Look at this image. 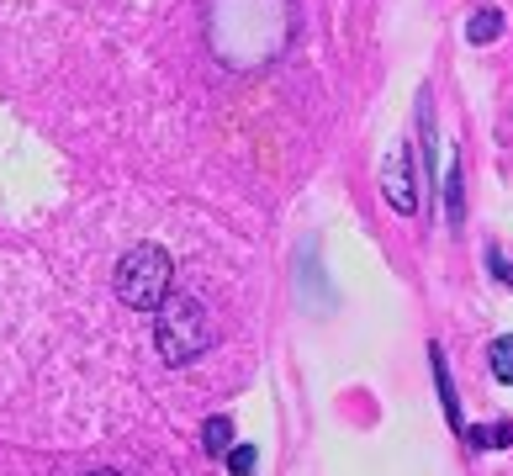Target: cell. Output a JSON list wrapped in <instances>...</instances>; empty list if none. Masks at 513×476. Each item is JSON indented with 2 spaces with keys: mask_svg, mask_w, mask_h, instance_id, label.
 <instances>
[{
  "mask_svg": "<svg viewBox=\"0 0 513 476\" xmlns=\"http://www.w3.org/2000/svg\"><path fill=\"white\" fill-rule=\"evenodd\" d=\"M154 339H159V355L170 360V365H191L207 355V344H212V323L207 313H201V302L186 297V291H170V297L159 302V313H154Z\"/></svg>",
  "mask_w": 513,
  "mask_h": 476,
  "instance_id": "cell-3",
  "label": "cell"
},
{
  "mask_svg": "<svg viewBox=\"0 0 513 476\" xmlns=\"http://www.w3.org/2000/svg\"><path fill=\"white\" fill-rule=\"evenodd\" d=\"M461 170H466L461 159H450V170H445V207H450V228H461V223H466V196H461Z\"/></svg>",
  "mask_w": 513,
  "mask_h": 476,
  "instance_id": "cell-9",
  "label": "cell"
},
{
  "mask_svg": "<svg viewBox=\"0 0 513 476\" xmlns=\"http://www.w3.org/2000/svg\"><path fill=\"white\" fill-rule=\"evenodd\" d=\"M487 270H492V276H498L503 286H513V265L503 260V249H487Z\"/></svg>",
  "mask_w": 513,
  "mask_h": 476,
  "instance_id": "cell-13",
  "label": "cell"
},
{
  "mask_svg": "<svg viewBox=\"0 0 513 476\" xmlns=\"http://www.w3.org/2000/svg\"><path fill=\"white\" fill-rule=\"evenodd\" d=\"M85 476H122V471H85Z\"/></svg>",
  "mask_w": 513,
  "mask_h": 476,
  "instance_id": "cell-14",
  "label": "cell"
},
{
  "mask_svg": "<svg viewBox=\"0 0 513 476\" xmlns=\"http://www.w3.org/2000/svg\"><path fill=\"white\" fill-rule=\"evenodd\" d=\"M112 286H117L122 307H133V313H159V302L175 291V260L159 244H133L117 260Z\"/></svg>",
  "mask_w": 513,
  "mask_h": 476,
  "instance_id": "cell-2",
  "label": "cell"
},
{
  "mask_svg": "<svg viewBox=\"0 0 513 476\" xmlns=\"http://www.w3.org/2000/svg\"><path fill=\"white\" fill-rule=\"evenodd\" d=\"M233 445H238V439H233V418L212 413L207 424H201V450H207V455H228Z\"/></svg>",
  "mask_w": 513,
  "mask_h": 476,
  "instance_id": "cell-7",
  "label": "cell"
},
{
  "mask_svg": "<svg viewBox=\"0 0 513 476\" xmlns=\"http://www.w3.org/2000/svg\"><path fill=\"white\" fill-rule=\"evenodd\" d=\"M487 371H492V381L513 387V339H492V350H487Z\"/></svg>",
  "mask_w": 513,
  "mask_h": 476,
  "instance_id": "cell-11",
  "label": "cell"
},
{
  "mask_svg": "<svg viewBox=\"0 0 513 476\" xmlns=\"http://www.w3.org/2000/svg\"><path fill=\"white\" fill-rule=\"evenodd\" d=\"M254 466H260V450H254V445H233L228 450V471L233 476H254Z\"/></svg>",
  "mask_w": 513,
  "mask_h": 476,
  "instance_id": "cell-12",
  "label": "cell"
},
{
  "mask_svg": "<svg viewBox=\"0 0 513 476\" xmlns=\"http://www.w3.org/2000/svg\"><path fill=\"white\" fill-rule=\"evenodd\" d=\"M466 439H471L476 450H508V445H513V418H498V424H476Z\"/></svg>",
  "mask_w": 513,
  "mask_h": 476,
  "instance_id": "cell-8",
  "label": "cell"
},
{
  "mask_svg": "<svg viewBox=\"0 0 513 476\" xmlns=\"http://www.w3.org/2000/svg\"><path fill=\"white\" fill-rule=\"evenodd\" d=\"M381 196L397 217H418V170L408 143H392V154L381 159Z\"/></svg>",
  "mask_w": 513,
  "mask_h": 476,
  "instance_id": "cell-4",
  "label": "cell"
},
{
  "mask_svg": "<svg viewBox=\"0 0 513 476\" xmlns=\"http://www.w3.org/2000/svg\"><path fill=\"white\" fill-rule=\"evenodd\" d=\"M429 371H434V387H439V408H445V424L455 439H466L471 424H466V413H461V397H455V381H450V360L439 344H429Z\"/></svg>",
  "mask_w": 513,
  "mask_h": 476,
  "instance_id": "cell-6",
  "label": "cell"
},
{
  "mask_svg": "<svg viewBox=\"0 0 513 476\" xmlns=\"http://www.w3.org/2000/svg\"><path fill=\"white\" fill-rule=\"evenodd\" d=\"M212 53L233 69L270 64L291 38V6L286 0H212L207 6Z\"/></svg>",
  "mask_w": 513,
  "mask_h": 476,
  "instance_id": "cell-1",
  "label": "cell"
},
{
  "mask_svg": "<svg viewBox=\"0 0 513 476\" xmlns=\"http://www.w3.org/2000/svg\"><path fill=\"white\" fill-rule=\"evenodd\" d=\"M466 38H471V43H498V38H503V11H492V6L476 11L471 22H466Z\"/></svg>",
  "mask_w": 513,
  "mask_h": 476,
  "instance_id": "cell-10",
  "label": "cell"
},
{
  "mask_svg": "<svg viewBox=\"0 0 513 476\" xmlns=\"http://www.w3.org/2000/svg\"><path fill=\"white\" fill-rule=\"evenodd\" d=\"M297 291L307 297V307H313V313H328V307H334V286H328L323 265H318V244H313V238L297 249Z\"/></svg>",
  "mask_w": 513,
  "mask_h": 476,
  "instance_id": "cell-5",
  "label": "cell"
}]
</instances>
